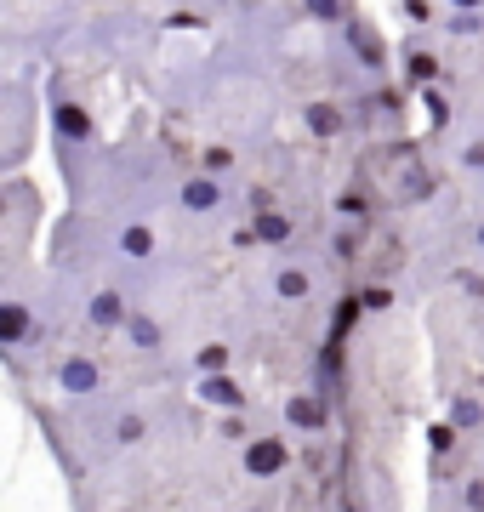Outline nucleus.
I'll list each match as a JSON object with an SVG mask.
<instances>
[{
    "label": "nucleus",
    "instance_id": "nucleus-1",
    "mask_svg": "<svg viewBox=\"0 0 484 512\" xmlns=\"http://www.w3.org/2000/svg\"><path fill=\"white\" fill-rule=\"evenodd\" d=\"M52 387H57V399H69V404L103 399L109 393V365L97 353H63V359H52Z\"/></svg>",
    "mask_w": 484,
    "mask_h": 512
},
{
    "label": "nucleus",
    "instance_id": "nucleus-2",
    "mask_svg": "<svg viewBox=\"0 0 484 512\" xmlns=\"http://www.w3.org/2000/svg\"><path fill=\"white\" fill-rule=\"evenodd\" d=\"M52 137L63 154H80V148H97V114L80 103L69 86L52 92Z\"/></svg>",
    "mask_w": 484,
    "mask_h": 512
},
{
    "label": "nucleus",
    "instance_id": "nucleus-3",
    "mask_svg": "<svg viewBox=\"0 0 484 512\" xmlns=\"http://www.w3.org/2000/svg\"><path fill=\"white\" fill-rule=\"evenodd\" d=\"M297 461V450H291V433H251V439L240 444V467H245V478H280L285 467Z\"/></svg>",
    "mask_w": 484,
    "mask_h": 512
},
{
    "label": "nucleus",
    "instance_id": "nucleus-4",
    "mask_svg": "<svg viewBox=\"0 0 484 512\" xmlns=\"http://www.w3.org/2000/svg\"><path fill=\"white\" fill-rule=\"evenodd\" d=\"M80 319H86V330H97V336H114V330H126L131 302L114 291V285H92V291L80 296Z\"/></svg>",
    "mask_w": 484,
    "mask_h": 512
},
{
    "label": "nucleus",
    "instance_id": "nucleus-5",
    "mask_svg": "<svg viewBox=\"0 0 484 512\" xmlns=\"http://www.w3.org/2000/svg\"><path fill=\"white\" fill-rule=\"evenodd\" d=\"M40 336V308L29 296H0V348H29Z\"/></svg>",
    "mask_w": 484,
    "mask_h": 512
},
{
    "label": "nucleus",
    "instance_id": "nucleus-6",
    "mask_svg": "<svg viewBox=\"0 0 484 512\" xmlns=\"http://www.w3.org/2000/svg\"><path fill=\"white\" fill-rule=\"evenodd\" d=\"M177 200H183L194 217H211V211H223L228 188H223V177H211V171H188L183 188H177Z\"/></svg>",
    "mask_w": 484,
    "mask_h": 512
},
{
    "label": "nucleus",
    "instance_id": "nucleus-7",
    "mask_svg": "<svg viewBox=\"0 0 484 512\" xmlns=\"http://www.w3.org/2000/svg\"><path fill=\"white\" fill-rule=\"evenodd\" d=\"M280 416H285V427H297V433H325V427H331V404L314 399V393H297Z\"/></svg>",
    "mask_w": 484,
    "mask_h": 512
},
{
    "label": "nucleus",
    "instance_id": "nucleus-8",
    "mask_svg": "<svg viewBox=\"0 0 484 512\" xmlns=\"http://www.w3.org/2000/svg\"><path fill=\"white\" fill-rule=\"evenodd\" d=\"M274 296H285V302H308L314 296V268L308 262H274Z\"/></svg>",
    "mask_w": 484,
    "mask_h": 512
},
{
    "label": "nucleus",
    "instance_id": "nucleus-9",
    "mask_svg": "<svg viewBox=\"0 0 484 512\" xmlns=\"http://www.w3.org/2000/svg\"><path fill=\"white\" fill-rule=\"evenodd\" d=\"M114 251L126 262H149L154 256V222H120L114 228Z\"/></svg>",
    "mask_w": 484,
    "mask_h": 512
},
{
    "label": "nucleus",
    "instance_id": "nucleus-10",
    "mask_svg": "<svg viewBox=\"0 0 484 512\" xmlns=\"http://www.w3.org/2000/svg\"><path fill=\"white\" fill-rule=\"evenodd\" d=\"M120 336H131V348H149V353L166 348V330H160V319H154V313H143V308H131V319H126V330H120Z\"/></svg>",
    "mask_w": 484,
    "mask_h": 512
},
{
    "label": "nucleus",
    "instance_id": "nucleus-11",
    "mask_svg": "<svg viewBox=\"0 0 484 512\" xmlns=\"http://www.w3.org/2000/svg\"><path fill=\"white\" fill-rule=\"evenodd\" d=\"M200 399L211 404V410H240V404H245V387L234 382V376H205V382H200Z\"/></svg>",
    "mask_w": 484,
    "mask_h": 512
},
{
    "label": "nucleus",
    "instance_id": "nucleus-12",
    "mask_svg": "<svg viewBox=\"0 0 484 512\" xmlns=\"http://www.w3.org/2000/svg\"><path fill=\"white\" fill-rule=\"evenodd\" d=\"M251 239H262V245H291V239H297V222L285 217V211H262Z\"/></svg>",
    "mask_w": 484,
    "mask_h": 512
},
{
    "label": "nucleus",
    "instance_id": "nucleus-13",
    "mask_svg": "<svg viewBox=\"0 0 484 512\" xmlns=\"http://www.w3.org/2000/svg\"><path fill=\"white\" fill-rule=\"evenodd\" d=\"M194 370H200V382L205 376H228V370H234V348H228V342H205V348L194 353Z\"/></svg>",
    "mask_w": 484,
    "mask_h": 512
},
{
    "label": "nucleus",
    "instance_id": "nucleus-14",
    "mask_svg": "<svg viewBox=\"0 0 484 512\" xmlns=\"http://www.w3.org/2000/svg\"><path fill=\"white\" fill-rule=\"evenodd\" d=\"M450 427H456V433H479L484 427V404L479 399H456L450 404Z\"/></svg>",
    "mask_w": 484,
    "mask_h": 512
},
{
    "label": "nucleus",
    "instance_id": "nucleus-15",
    "mask_svg": "<svg viewBox=\"0 0 484 512\" xmlns=\"http://www.w3.org/2000/svg\"><path fill=\"white\" fill-rule=\"evenodd\" d=\"M473 245H479V256H484V222H473Z\"/></svg>",
    "mask_w": 484,
    "mask_h": 512
},
{
    "label": "nucleus",
    "instance_id": "nucleus-16",
    "mask_svg": "<svg viewBox=\"0 0 484 512\" xmlns=\"http://www.w3.org/2000/svg\"><path fill=\"white\" fill-rule=\"evenodd\" d=\"M365 512H371V507H365Z\"/></svg>",
    "mask_w": 484,
    "mask_h": 512
},
{
    "label": "nucleus",
    "instance_id": "nucleus-17",
    "mask_svg": "<svg viewBox=\"0 0 484 512\" xmlns=\"http://www.w3.org/2000/svg\"><path fill=\"white\" fill-rule=\"evenodd\" d=\"M479 177H484V171H479Z\"/></svg>",
    "mask_w": 484,
    "mask_h": 512
}]
</instances>
